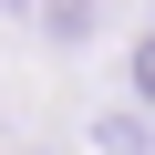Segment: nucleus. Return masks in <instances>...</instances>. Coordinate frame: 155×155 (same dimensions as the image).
<instances>
[{"mask_svg": "<svg viewBox=\"0 0 155 155\" xmlns=\"http://www.w3.org/2000/svg\"><path fill=\"white\" fill-rule=\"evenodd\" d=\"M41 21H52L62 41H93V21H104V11H93V0H52V11H41Z\"/></svg>", "mask_w": 155, "mask_h": 155, "instance_id": "1", "label": "nucleus"}, {"mask_svg": "<svg viewBox=\"0 0 155 155\" xmlns=\"http://www.w3.org/2000/svg\"><path fill=\"white\" fill-rule=\"evenodd\" d=\"M134 93H145V104H155V31H145V41H134Z\"/></svg>", "mask_w": 155, "mask_h": 155, "instance_id": "2", "label": "nucleus"}]
</instances>
